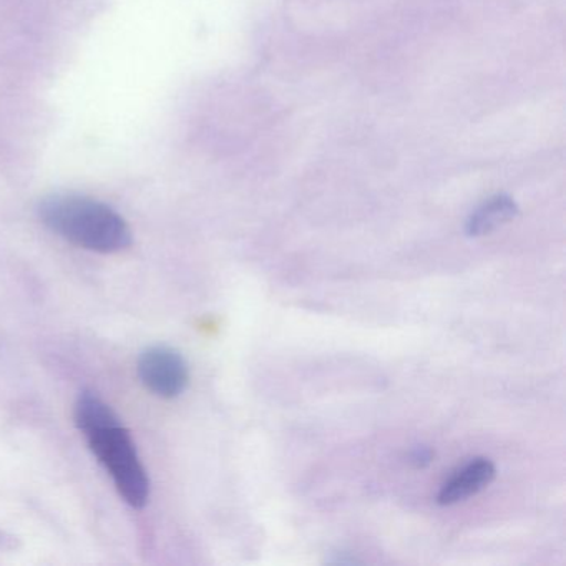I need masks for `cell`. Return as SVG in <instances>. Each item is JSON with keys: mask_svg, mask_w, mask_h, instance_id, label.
<instances>
[{"mask_svg": "<svg viewBox=\"0 0 566 566\" xmlns=\"http://www.w3.org/2000/svg\"><path fill=\"white\" fill-rule=\"evenodd\" d=\"M75 423L114 480L122 499L134 509H144L150 499V479L130 432L117 413L101 397L84 392L75 406Z\"/></svg>", "mask_w": 566, "mask_h": 566, "instance_id": "cell-1", "label": "cell"}, {"mask_svg": "<svg viewBox=\"0 0 566 566\" xmlns=\"http://www.w3.org/2000/svg\"><path fill=\"white\" fill-rule=\"evenodd\" d=\"M42 223L69 243L95 253L127 250L132 231L120 213L82 195H51L39 203Z\"/></svg>", "mask_w": 566, "mask_h": 566, "instance_id": "cell-2", "label": "cell"}, {"mask_svg": "<svg viewBox=\"0 0 566 566\" xmlns=\"http://www.w3.org/2000/svg\"><path fill=\"white\" fill-rule=\"evenodd\" d=\"M142 384L161 399H175L187 390L190 369L187 360L170 346H151L138 359Z\"/></svg>", "mask_w": 566, "mask_h": 566, "instance_id": "cell-3", "label": "cell"}, {"mask_svg": "<svg viewBox=\"0 0 566 566\" xmlns=\"http://www.w3.org/2000/svg\"><path fill=\"white\" fill-rule=\"evenodd\" d=\"M495 463L485 457H476L465 465L460 467L442 486H440L437 503L449 506L455 503L465 502L470 496L485 490L495 480Z\"/></svg>", "mask_w": 566, "mask_h": 566, "instance_id": "cell-4", "label": "cell"}, {"mask_svg": "<svg viewBox=\"0 0 566 566\" xmlns=\"http://www.w3.org/2000/svg\"><path fill=\"white\" fill-rule=\"evenodd\" d=\"M518 205L509 195H496L480 205L465 221L469 238L485 237L518 217Z\"/></svg>", "mask_w": 566, "mask_h": 566, "instance_id": "cell-5", "label": "cell"}, {"mask_svg": "<svg viewBox=\"0 0 566 566\" xmlns=\"http://www.w3.org/2000/svg\"><path fill=\"white\" fill-rule=\"evenodd\" d=\"M433 450L429 449V447H416V449L410 452L409 462L412 463L416 469H426L430 463L433 462Z\"/></svg>", "mask_w": 566, "mask_h": 566, "instance_id": "cell-6", "label": "cell"}, {"mask_svg": "<svg viewBox=\"0 0 566 566\" xmlns=\"http://www.w3.org/2000/svg\"><path fill=\"white\" fill-rule=\"evenodd\" d=\"M334 555H336V558H329L327 563H333V565H356V563H360L356 556L347 552H337Z\"/></svg>", "mask_w": 566, "mask_h": 566, "instance_id": "cell-7", "label": "cell"}]
</instances>
